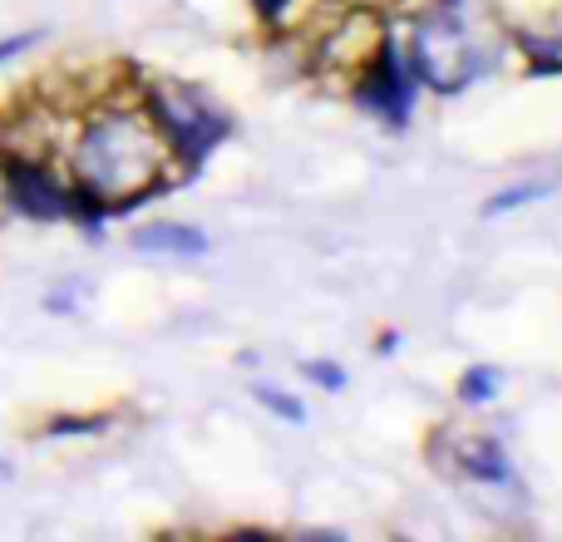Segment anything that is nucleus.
<instances>
[{
	"label": "nucleus",
	"instance_id": "1",
	"mask_svg": "<svg viewBox=\"0 0 562 542\" xmlns=\"http://www.w3.org/2000/svg\"><path fill=\"white\" fill-rule=\"evenodd\" d=\"M164 158H168V138L158 134L154 118L99 114L75 148V188L99 197L114 213H124V207L158 193Z\"/></svg>",
	"mask_w": 562,
	"mask_h": 542
},
{
	"label": "nucleus",
	"instance_id": "2",
	"mask_svg": "<svg viewBox=\"0 0 562 542\" xmlns=\"http://www.w3.org/2000/svg\"><path fill=\"white\" fill-rule=\"evenodd\" d=\"M498 59V25L484 0H439L409 30V69L439 94L474 84Z\"/></svg>",
	"mask_w": 562,
	"mask_h": 542
},
{
	"label": "nucleus",
	"instance_id": "3",
	"mask_svg": "<svg viewBox=\"0 0 562 542\" xmlns=\"http://www.w3.org/2000/svg\"><path fill=\"white\" fill-rule=\"evenodd\" d=\"M148 118H154L158 134L168 138V148L183 154L188 163H203V158L233 134L227 109L193 84H158L154 94H148Z\"/></svg>",
	"mask_w": 562,
	"mask_h": 542
},
{
	"label": "nucleus",
	"instance_id": "4",
	"mask_svg": "<svg viewBox=\"0 0 562 542\" xmlns=\"http://www.w3.org/2000/svg\"><path fill=\"white\" fill-rule=\"evenodd\" d=\"M0 178H5V203L30 223H59L69 217L75 188H65L49 168L30 163V158H0Z\"/></svg>",
	"mask_w": 562,
	"mask_h": 542
},
{
	"label": "nucleus",
	"instance_id": "5",
	"mask_svg": "<svg viewBox=\"0 0 562 542\" xmlns=\"http://www.w3.org/2000/svg\"><path fill=\"white\" fill-rule=\"evenodd\" d=\"M415 89H419L415 69H409L405 59H400V49L385 39L375 65H370V75L360 79L356 104L370 109V114H380V118H390V124H405L409 109H415Z\"/></svg>",
	"mask_w": 562,
	"mask_h": 542
},
{
	"label": "nucleus",
	"instance_id": "6",
	"mask_svg": "<svg viewBox=\"0 0 562 542\" xmlns=\"http://www.w3.org/2000/svg\"><path fill=\"white\" fill-rule=\"evenodd\" d=\"M134 247L138 252H154V257H203L207 237L188 223H154V227H138Z\"/></svg>",
	"mask_w": 562,
	"mask_h": 542
},
{
	"label": "nucleus",
	"instance_id": "7",
	"mask_svg": "<svg viewBox=\"0 0 562 542\" xmlns=\"http://www.w3.org/2000/svg\"><path fill=\"white\" fill-rule=\"evenodd\" d=\"M459 464H464V474L479 478V484H514V464H508L498 439H474V444L459 454Z\"/></svg>",
	"mask_w": 562,
	"mask_h": 542
},
{
	"label": "nucleus",
	"instance_id": "8",
	"mask_svg": "<svg viewBox=\"0 0 562 542\" xmlns=\"http://www.w3.org/2000/svg\"><path fill=\"white\" fill-rule=\"evenodd\" d=\"M498 385H504V370L474 365V370H464V380H459V399H464V405H488V399L498 395Z\"/></svg>",
	"mask_w": 562,
	"mask_h": 542
},
{
	"label": "nucleus",
	"instance_id": "9",
	"mask_svg": "<svg viewBox=\"0 0 562 542\" xmlns=\"http://www.w3.org/2000/svg\"><path fill=\"white\" fill-rule=\"evenodd\" d=\"M553 188H558V178H543V183H518V188H508V193L488 197L484 217H498V213H514V207H524V203H538V197H548Z\"/></svg>",
	"mask_w": 562,
	"mask_h": 542
},
{
	"label": "nucleus",
	"instance_id": "10",
	"mask_svg": "<svg viewBox=\"0 0 562 542\" xmlns=\"http://www.w3.org/2000/svg\"><path fill=\"white\" fill-rule=\"evenodd\" d=\"M252 395H257V405H267L277 419H286V425H301V419H306V405H301V399H291V395H281L277 385H257Z\"/></svg>",
	"mask_w": 562,
	"mask_h": 542
},
{
	"label": "nucleus",
	"instance_id": "11",
	"mask_svg": "<svg viewBox=\"0 0 562 542\" xmlns=\"http://www.w3.org/2000/svg\"><path fill=\"white\" fill-rule=\"evenodd\" d=\"M306 375L316 380V385H326L330 395H336V389H346V370H340V365H330V360H311V365H306Z\"/></svg>",
	"mask_w": 562,
	"mask_h": 542
},
{
	"label": "nucleus",
	"instance_id": "12",
	"mask_svg": "<svg viewBox=\"0 0 562 542\" xmlns=\"http://www.w3.org/2000/svg\"><path fill=\"white\" fill-rule=\"evenodd\" d=\"M40 35H45V30H20V35H5V39H0V65H5V59H15V55H25V49H35Z\"/></svg>",
	"mask_w": 562,
	"mask_h": 542
},
{
	"label": "nucleus",
	"instance_id": "13",
	"mask_svg": "<svg viewBox=\"0 0 562 542\" xmlns=\"http://www.w3.org/2000/svg\"><path fill=\"white\" fill-rule=\"evenodd\" d=\"M94 429H104V419H55L49 434H94Z\"/></svg>",
	"mask_w": 562,
	"mask_h": 542
},
{
	"label": "nucleus",
	"instance_id": "14",
	"mask_svg": "<svg viewBox=\"0 0 562 542\" xmlns=\"http://www.w3.org/2000/svg\"><path fill=\"white\" fill-rule=\"evenodd\" d=\"M252 5H257V15L262 20H281V10H286L291 0H252Z\"/></svg>",
	"mask_w": 562,
	"mask_h": 542
}]
</instances>
